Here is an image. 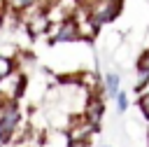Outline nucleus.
Instances as JSON below:
<instances>
[{
    "mask_svg": "<svg viewBox=\"0 0 149 147\" xmlns=\"http://www.w3.org/2000/svg\"><path fill=\"white\" fill-rule=\"evenodd\" d=\"M23 112L16 100H2L0 103V145H7L21 128Z\"/></svg>",
    "mask_w": 149,
    "mask_h": 147,
    "instance_id": "1",
    "label": "nucleus"
},
{
    "mask_svg": "<svg viewBox=\"0 0 149 147\" xmlns=\"http://www.w3.org/2000/svg\"><path fill=\"white\" fill-rule=\"evenodd\" d=\"M79 37H84V35H81V26H79V21H77L74 16L61 19V21L56 23V28L51 30V42H54V44L74 42V40H79Z\"/></svg>",
    "mask_w": 149,
    "mask_h": 147,
    "instance_id": "2",
    "label": "nucleus"
},
{
    "mask_svg": "<svg viewBox=\"0 0 149 147\" xmlns=\"http://www.w3.org/2000/svg\"><path fill=\"white\" fill-rule=\"evenodd\" d=\"M121 7H123V0H100V2L88 12V14H91L93 23L100 28V26H105V23L114 21V19L119 16Z\"/></svg>",
    "mask_w": 149,
    "mask_h": 147,
    "instance_id": "3",
    "label": "nucleus"
},
{
    "mask_svg": "<svg viewBox=\"0 0 149 147\" xmlns=\"http://www.w3.org/2000/svg\"><path fill=\"white\" fill-rule=\"evenodd\" d=\"M102 117H105V100L98 96V93H93L88 100H86V107H84V119L98 131L100 128V124H102Z\"/></svg>",
    "mask_w": 149,
    "mask_h": 147,
    "instance_id": "4",
    "label": "nucleus"
},
{
    "mask_svg": "<svg viewBox=\"0 0 149 147\" xmlns=\"http://www.w3.org/2000/svg\"><path fill=\"white\" fill-rule=\"evenodd\" d=\"M149 86V51H144L137 58V79H135V89L144 91Z\"/></svg>",
    "mask_w": 149,
    "mask_h": 147,
    "instance_id": "5",
    "label": "nucleus"
},
{
    "mask_svg": "<svg viewBox=\"0 0 149 147\" xmlns=\"http://www.w3.org/2000/svg\"><path fill=\"white\" fill-rule=\"evenodd\" d=\"M102 89H105V96H109L112 100L121 93V77L114 72V70H109V72H105V79H102Z\"/></svg>",
    "mask_w": 149,
    "mask_h": 147,
    "instance_id": "6",
    "label": "nucleus"
},
{
    "mask_svg": "<svg viewBox=\"0 0 149 147\" xmlns=\"http://www.w3.org/2000/svg\"><path fill=\"white\" fill-rule=\"evenodd\" d=\"M14 75V61L9 56H0V82L9 79Z\"/></svg>",
    "mask_w": 149,
    "mask_h": 147,
    "instance_id": "7",
    "label": "nucleus"
},
{
    "mask_svg": "<svg viewBox=\"0 0 149 147\" xmlns=\"http://www.w3.org/2000/svg\"><path fill=\"white\" fill-rule=\"evenodd\" d=\"M7 2H9V7H12L14 12H26V9L35 7L40 0H7Z\"/></svg>",
    "mask_w": 149,
    "mask_h": 147,
    "instance_id": "8",
    "label": "nucleus"
},
{
    "mask_svg": "<svg viewBox=\"0 0 149 147\" xmlns=\"http://www.w3.org/2000/svg\"><path fill=\"white\" fill-rule=\"evenodd\" d=\"M128 103H130V100H128V93H123V91L114 98V105H116L119 112H126V110H128Z\"/></svg>",
    "mask_w": 149,
    "mask_h": 147,
    "instance_id": "9",
    "label": "nucleus"
},
{
    "mask_svg": "<svg viewBox=\"0 0 149 147\" xmlns=\"http://www.w3.org/2000/svg\"><path fill=\"white\" fill-rule=\"evenodd\" d=\"M140 110H142L144 119H149V93H144V96L140 98Z\"/></svg>",
    "mask_w": 149,
    "mask_h": 147,
    "instance_id": "10",
    "label": "nucleus"
},
{
    "mask_svg": "<svg viewBox=\"0 0 149 147\" xmlns=\"http://www.w3.org/2000/svg\"><path fill=\"white\" fill-rule=\"evenodd\" d=\"M100 147H109V145H100Z\"/></svg>",
    "mask_w": 149,
    "mask_h": 147,
    "instance_id": "11",
    "label": "nucleus"
}]
</instances>
